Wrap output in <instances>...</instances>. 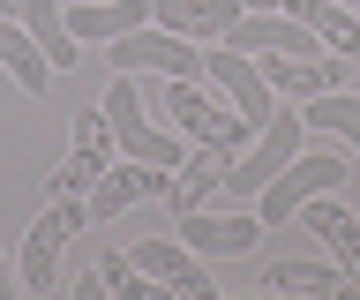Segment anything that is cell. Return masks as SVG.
Listing matches in <instances>:
<instances>
[{
  "label": "cell",
  "instance_id": "10",
  "mask_svg": "<svg viewBox=\"0 0 360 300\" xmlns=\"http://www.w3.org/2000/svg\"><path fill=\"white\" fill-rule=\"evenodd\" d=\"M128 263H135L143 278H158V285L188 293V300H210V293H218V285H210V270H202V255L188 248L180 233H173V240H135V248H128Z\"/></svg>",
  "mask_w": 360,
  "mask_h": 300
},
{
  "label": "cell",
  "instance_id": "16",
  "mask_svg": "<svg viewBox=\"0 0 360 300\" xmlns=\"http://www.w3.org/2000/svg\"><path fill=\"white\" fill-rule=\"evenodd\" d=\"M15 15H22V30L38 38V53L53 60V68H75V60H83V38L68 30V8H60V0H22Z\"/></svg>",
  "mask_w": 360,
  "mask_h": 300
},
{
  "label": "cell",
  "instance_id": "21",
  "mask_svg": "<svg viewBox=\"0 0 360 300\" xmlns=\"http://www.w3.org/2000/svg\"><path fill=\"white\" fill-rule=\"evenodd\" d=\"M15 285H22V278H15V263H8V255H0V300L15 293Z\"/></svg>",
  "mask_w": 360,
  "mask_h": 300
},
{
  "label": "cell",
  "instance_id": "4",
  "mask_svg": "<svg viewBox=\"0 0 360 300\" xmlns=\"http://www.w3.org/2000/svg\"><path fill=\"white\" fill-rule=\"evenodd\" d=\"M105 60L112 68H158V75H180V83H210V53H202L195 38H180V30H158V23L112 38Z\"/></svg>",
  "mask_w": 360,
  "mask_h": 300
},
{
  "label": "cell",
  "instance_id": "18",
  "mask_svg": "<svg viewBox=\"0 0 360 300\" xmlns=\"http://www.w3.org/2000/svg\"><path fill=\"white\" fill-rule=\"evenodd\" d=\"M263 285H270V293H353V278L338 270V263H308V255H285V263H270Z\"/></svg>",
  "mask_w": 360,
  "mask_h": 300
},
{
  "label": "cell",
  "instance_id": "5",
  "mask_svg": "<svg viewBox=\"0 0 360 300\" xmlns=\"http://www.w3.org/2000/svg\"><path fill=\"white\" fill-rule=\"evenodd\" d=\"M345 181V158H323V150H292L285 158V173L255 195V218H263V233L270 226H292V210L308 203V195H330V188Z\"/></svg>",
  "mask_w": 360,
  "mask_h": 300
},
{
  "label": "cell",
  "instance_id": "19",
  "mask_svg": "<svg viewBox=\"0 0 360 300\" xmlns=\"http://www.w3.org/2000/svg\"><path fill=\"white\" fill-rule=\"evenodd\" d=\"M300 113H308V128H330V136H345L360 150V98L353 91H323V98H300Z\"/></svg>",
  "mask_w": 360,
  "mask_h": 300
},
{
  "label": "cell",
  "instance_id": "11",
  "mask_svg": "<svg viewBox=\"0 0 360 300\" xmlns=\"http://www.w3.org/2000/svg\"><path fill=\"white\" fill-rule=\"evenodd\" d=\"M180 240L210 263V255H248L263 240V218L255 210H180Z\"/></svg>",
  "mask_w": 360,
  "mask_h": 300
},
{
  "label": "cell",
  "instance_id": "3",
  "mask_svg": "<svg viewBox=\"0 0 360 300\" xmlns=\"http://www.w3.org/2000/svg\"><path fill=\"white\" fill-rule=\"evenodd\" d=\"M112 120V143H120V158H143V165H165L180 173V136H158L150 120H143V91L128 83V68H112V91L98 98Z\"/></svg>",
  "mask_w": 360,
  "mask_h": 300
},
{
  "label": "cell",
  "instance_id": "20",
  "mask_svg": "<svg viewBox=\"0 0 360 300\" xmlns=\"http://www.w3.org/2000/svg\"><path fill=\"white\" fill-rule=\"evenodd\" d=\"M68 293H75V300H105L112 285H105V270H83V278H75V285H68Z\"/></svg>",
  "mask_w": 360,
  "mask_h": 300
},
{
  "label": "cell",
  "instance_id": "22",
  "mask_svg": "<svg viewBox=\"0 0 360 300\" xmlns=\"http://www.w3.org/2000/svg\"><path fill=\"white\" fill-rule=\"evenodd\" d=\"M15 8H22V0H0V15H15Z\"/></svg>",
  "mask_w": 360,
  "mask_h": 300
},
{
  "label": "cell",
  "instance_id": "17",
  "mask_svg": "<svg viewBox=\"0 0 360 300\" xmlns=\"http://www.w3.org/2000/svg\"><path fill=\"white\" fill-rule=\"evenodd\" d=\"M285 15H300L330 53L360 60V8H345V0H285Z\"/></svg>",
  "mask_w": 360,
  "mask_h": 300
},
{
  "label": "cell",
  "instance_id": "8",
  "mask_svg": "<svg viewBox=\"0 0 360 300\" xmlns=\"http://www.w3.org/2000/svg\"><path fill=\"white\" fill-rule=\"evenodd\" d=\"M165 165H143V158H112L105 173H98V188H90L83 203H90V218H120V210H135V203H165Z\"/></svg>",
  "mask_w": 360,
  "mask_h": 300
},
{
  "label": "cell",
  "instance_id": "2",
  "mask_svg": "<svg viewBox=\"0 0 360 300\" xmlns=\"http://www.w3.org/2000/svg\"><path fill=\"white\" fill-rule=\"evenodd\" d=\"M300 128H308V113H300V105L270 113V120H263V136H255V143L240 150V158L225 165V195H233V203H240V195L255 203V195H263V188L278 181V173H285V158L300 150Z\"/></svg>",
  "mask_w": 360,
  "mask_h": 300
},
{
  "label": "cell",
  "instance_id": "6",
  "mask_svg": "<svg viewBox=\"0 0 360 300\" xmlns=\"http://www.w3.org/2000/svg\"><path fill=\"white\" fill-rule=\"evenodd\" d=\"M165 113L180 120V136H188V143H225L233 158H240L248 143H255V128H248L233 105L202 98V83H180V75H173V91H165Z\"/></svg>",
  "mask_w": 360,
  "mask_h": 300
},
{
  "label": "cell",
  "instance_id": "7",
  "mask_svg": "<svg viewBox=\"0 0 360 300\" xmlns=\"http://www.w3.org/2000/svg\"><path fill=\"white\" fill-rule=\"evenodd\" d=\"M105 165H112V120L105 105H90V113H75V143H68V165L53 173V195H90Z\"/></svg>",
  "mask_w": 360,
  "mask_h": 300
},
{
  "label": "cell",
  "instance_id": "9",
  "mask_svg": "<svg viewBox=\"0 0 360 300\" xmlns=\"http://www.w3.org/2000/svg\"><path fill=\"white\" fill-rule=\"evenodd\" d=\"M210 83H218V91L233 98V113H240L248 128L263 136V120L278 113V91L263 83V68H255L248 53H233V46H210Z\"/></svg>",
  "mask_w": 360,
  "mask_h": 300
},
{
  "label": "cell",
  "instance_id": "15",
  "mask_svg": "<svg viewBox=\"0 0 360 300\" xmlns=\"http://www.w3.org/2000/svg\"><path fill=\"white\" fill-rule=\"evenodd\" d=\"M0 68L22 83V98H45V91H53V60H45L38 38L22 30V15H0Z\"/></svg>",
  "mask_w": 360,
  "mask_h": 300
},
{
  "label": "cell",
  "instance_id": "1",
  "mask_svg": "<svg viewBox=\"0 0 360 300\" xmlns=\"http://www.w3.org/2000/svg\"><path fill=\"white\" fill-rule=\"evenodd\" d=\"M90 226V203L83 195H53V210H45L38 226H30V240H22L15 255V278H22V293H60V248H68V233H83Z\"/></svg>",
  "mask_w": 360,
  "mask_h": 300
},
{
  "label": "cell",
  "instance_id": "14",
  "mask_svg": "<svg viewBox=\"0 0 360 300\" xmlns=\"http://www.w3.org/2000/svg\"><path fill=\"white\" fill-rule=\"evenodd\" d=\"M240 15H248L240 0H150V23L158 30H180V38H195V46H202V38H225Z\"/></svg>",
  "mask_w": 360,
  "mask_h": 300
},
{
  "label": "cell",
  "instance_id": "12",
  "mask_svg": "<svg viewBox=\"0 0 360 300\" xmlns=\"http://www.w3.org/2000/svg\"><path fill=\"white\" fill-rule=\"evenodd\" d=\"M292 218H300V233H315V240L330 248V263L360 285V218L338 203V188H330V195H308V203L292 210Z\"/></svg>",
  "mask_w": 360,
  "mask_h": 300
},
{
  "label": "cell",
  "instance_id": "13",
  "mask_svg": "<svg viewBox=\"0 0 360 300\" xmlns=\"http://www.w3.org/2000/svg\"><path fill=\"white\" fill-rule=\"evenodd\" d=\"M225 165H233L225 143H195V158H180V173L165 181L173 218H180V210H210V195H225Z\"/></svg>",
  "mask_w": 360,
  "mask_h": 300
},
{
  "label": "cell",
  "instance_id": "23",
  "mask_svg": "<svg viewBox=\"0 0 360 300\" xmlns=\"http://www.w3.org/2000/svg\"><path fill=\"white\" fill-rule=\"evenodd\" d=\"M345 8H360V0H345Z\"/></svg>",
  "mask_w": 360,
  "mask_h": 300
}]
</instances>
